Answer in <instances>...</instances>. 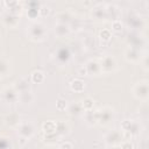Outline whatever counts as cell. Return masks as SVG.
Returning a JSON list of instances; mask_svg holds the SVG:
<instances>
[{
  "label": "cell",
  "instance_id": "obj_1",
  "mask_svg": "<svg viewBox=\"0 0 149 149\" xmlns=\"http://www.w3.org/2000/svg\"><path fill=\"white\" fill-rule=\"evenodd\" d=\"M28 37L34 42H41L47 37V26L41 21H33L27 27Z\"/></svg>",
  "mask_w": 149,
  "mask_h": 149
},
{
  "label": "cell",
  "instance_id": "obj_2",
  "mask_svg": "<svg viewBox=\"0 0 149 149\" xmlns=\"http://www.w3.org/2000/svg\"><path fill=\"white\" fill-rule=\"evenodd\" d=\"M141 129H142V126L136 120L126 119L121 122V132L123 134L125 140H130L132 137L140 135Z\"/></svg>",
  "mask_w": 149,
  "mask_h": 149
},
{
  "label": "cell",
  "instance_id": "obj_3",
  "mask_svg": "<svg viewBox=\"0 0 149 149\" xmlns=\"http://www.w3.org/2000/svg\"><path fill=\"white\" fill-rule=\"evenodd\" d=\"M132 93L134 98H136L140 101H147L149 98V81L143 79L134 84L132 87Z\"/></svg>",
  "mask_w": 149,
  "mask_h": 149
},
{
  "label": "cell",
  "instance_id": "obj_4",
  "mask_svg": "<svg viewBox=\"0 0 149 149\" xmlns=\"http://www.w3.org/2000/svg\"><path fill=\"white\" fill-rule=\"evenodd\" d=\"M98 61L102 73H112L118 70V61L113 55H105Z\"/></svg>",
  "mask_w": 149,
  "mask_h": 149
},
{
  "label": "cell",
  "instance_id": "obj_5",
  "mask_svg": "<svg viewBox=\"0 0 149 149\" xmlns=\"http://www.w3.org/2000/svg\"><path fill=\"white\" fill-rule=\"evenodd\" d=\"M97 116H98V123L102 126H107L114 120L115 111L111 106H102L101 108L97 109Z\"/></svg>",
  "mask_w": 149,
  "mask_h": 149
},
{
  "label": "cell",
  "instance_id": "obj_6",
  "mask_svg": "<svg viewBox=\"0 0 149 149\" xmlns=\"http://www.w3.org/2000/svg\"><path fill=\"white\" fill-rule=\"evenodd\" d=\"M123 140H125L123 134L119 129H113V130L108 132L105 135V139H104L105 144L107 147H119Z\"/></svg>",
  "mask_w": 149,
  "mask_h": 149
},
{
  "label": "cell",
  "instance_id": "obj_7",
  "mask_svg": "<svg viewBox=\"0 0 149 149\" xmlns=\"http://www.w3.org/2000/svg\"><path fill=\"white\" fill-rule=\"evenodd\" d=\"M17 134L19 136L26 137V139H31L33 135L35 134V126L30 121H20L17 125Z\"/></svg>",
  "mask_w": 149,
  "mask_h": 149
},
{
  "label": "cell",
  "instance_id": "obj_8",
  "mask_svg": "<svg viewBox=\"0 0 149 149\" xmlns=\"http://www.w3.org/2000/svg\"><path fill=\"white\" fill-rule=\"evenodd\" d=\"M1 99L7 104H14V102H17L19 100V93L13 87V85L7 86L1 91Z\"/></svg>",
  "mask_w": 149,
  "mask_h": 149
},
{
  "label": "cell",
  "instance_id": "obj_9",
  "mask_svg": "<svg viewBox=\"0 0 149 149\" xmlns=\"http://www.w3.org/2000/svg\"><path fill=\"white\" fill-rule=\"evenodd\" d=\"M141 50H137L135 48H130L128 47L125 52H123V57L127 62L129 63H139L142 61V56H141Z\"/></svg>",
  "mask_w": 149,
  "mask_h": 149
},
{
  "label": "cell",
  "instance_id": "obj_10",
  "mask_svg": "<svg viewBox=\"0 0 149 149\" xmlns=\"http://www.w3.org/2000/svg\"><path fill=\"white\" fill-rule=\"evenodd\" d=\"M84 66H85L87 76H100V74H102L98 59H88L84 64Z\"/></svg>",
  "mask_w": 149,
  "mask_h": 149
},
{
  "label": "cell",
  "instance_id": "obj_11",
  "mask_svg": "<svg viewBox=\"0 0 149 149\" xmlns=\"http://www.w3.org/2000/svg\"><path fill=\"white\" fill-rule=\"evenodd\" d=\"M2 23L8 28H15L20 23V14H14L10 12H7L1 17Z\"/></svg>",
  "mask_w": 149,
  "mask_h": 149
},
{
  "label": "cell",
  "instance_id": "obj_12",
  "mask_svg": "<svg viewBox=\"0 0 149 149\" xmlns=\"http://www.w3.org/2000/svg\"><path fill=\"white\" fill-rule=\"evenodd\" d=\"M91 16L94 20H106L107 19V12H106V5L105 3H98L91 8Z\"/></svg>",
  "mask_w": 149,
  "mask_h": 149
},
{
  "label": "cell",
  "instance_id": "obj_13",
  "mask_svg": "<svg viewBox=\"0 0 149 149\" xmlns=\"http://www.w3.org/2000/svg\"><path fill=\"white\" fill-rule=\"evenodd\" d=\"M128 44L130 48H135L137 50H140L142 47L146 45V38L141 35L137 34H132L128 36Z\"/></svg>",
  "mask_w": 149,
  "mask_h": 149
},
{
  "label": "cell",
  "instance_id": "obj_14",
  "mask_svg": "<svg viewBox=\"0 0 149 149\" xmlns=\"http://www.w3.org/2000/svg\"><path fill=\"white\" fill-rule=\"evenodd\" d=\"M54 31H55V35H56L57 37H65V36H68V35L70 34V31H71L70 24L57 22V23L55 24Z\"/></svg>",
  "mask_w": 149,
  "mask_h": 149
},
{
  "label": "cell",
  "instance_id": "obj_15",
  "mask_svg": "<svg viewBox=\"0 0 149 149\" xmlns=\"http://www.w3.org/2000/svg\"><path fill=\"white\" fill-rule=\"evenodd\" d=\"M35 99V95H34V92L31 90H27V91H23V92H20L19 93V100L17 102L22 104V105H29L34 101Z\"/></svg>",
  "mask_w": 149,
  "mask_h": 149
},
{
  "label": "cell",
  "instance_id": "obj_16",
  "mask_svg": "<svg viewBox=\"0 0 149 149\" xmlns=\"http://www.w3.org/2000/svg\"><path fill=\"white\" fill-rule=\"evenodd\" d=\"M127 23H128L129 27H132L134 29H140V28H142L144 26V20H143L142 16L134 14V15H130L127 19Z\"/></svg>",
  "mask_w": 149,
  "mask_h": 149
},
{
  "label": "cell",
  "instance_id": "obj_17",
  "mask_svg": "<svg viewBox=\"0 0 149 149\" xmlns=\"http://www.w3.org/2000/svg\"><path fill=\"white\" fill-rule=\"evenodd\" d=\"M56 58H57V61L59 62V63H66L69 59H70V57H71V52H70V50L68 49V48H65V47H63V48H59L57 51H56Z\"/></svg>",
  "mask_w": 149,
  "mask_h": 149
},
{
  "label": "cell",
  "instance_id": "obj_18",
  "mask_svg": "<svg viewBox=\"0 0 149 149\" xmlns=\"http://www.w3.org/2000/svg\"><path fill=\"white\" fill-rule=\"evenodd\" d=\"M13 87L16 90L17 93H20V92L30 90V84H29V80H28V79H26V78H20V79H17V80L13 84Z\"/></svg>",
  "mask_w": 149,
  "mask_h": 149
},
{
  "label": "cell",
  "instance_id": "obj_19",
  "mask_svg": "<svg viewBox=\"0 0 149 149\" xmlns=\"http://www.w3.org/2000/svg\"><path fill=\"white\" fill-rule=\"evenodd\" d=\"M56 128H57V121H45L42 125V130L45 135H55L56 134Z\"/></svg>",
  "mask_w": 149,
  "mask_h": 149
},
{
  "label": "cell",
  "instance_id": "obj_20",
  "mask_svg": "<svg viewBox=\"0 0 149 149\" xmlns=\"http://www.w3.org/2000/svg\"><path fill=\"white\" fill-rule=\"evenodd\" d=\"M84 119H85V122L87 125H97L98 123V116H97V111H85L84 112Z\"/></svg>",
  "mask_w": 149,
  "mask_h": 149
},
{
  "label": "cell",
  "instance_id": "obj_21",
  "mask_svg": "<svg viewBox=\"0 0 149 149\" xmlns=\"http://www.w3.org/2000/svg\"><path fill=\"white\" fill-rule=\"evenodd\" d=\"M106 12H107V19L112 17L113 21L119 20V15H120V10L119 7H116L115 5H106Z\"/></svg>",
  "mask_w": 149,
  "mask_h": 149
},
{
  "label": "cell",
  "instance_id": "obj_22",
  "mask_svg": "<svg viewBox=\"0 0 149 149\" xmlns=\"http://www.w3.org/2000/svg\"><path fill=\"white\" fill-rule=\"evenodd\" d=\"M70 88H71L73 92H76V93H80V92H83V91L85 90V83H84L81 79L76 78V79L71 80V83H70Z\"/></svg>",
  "mask_w": 149,
  "mask_h": 149
},
{
  "label": "cell",
  "instance_id": "obj_23",
  "mask_svg": "<svg viewBox=\"0 0 149 149\" xmlns=\"http://www.w3.org/2000/svg\"><path fill=\"white\" fill-rule=\"evenodd\" d=\"M30 79H31V81H33L34 84H40V83H43V81H44V79H45V74H44L43 71H41V70H36V71H34V72L31 73Z\"/></svg>",
  "mask_w": 149,
  "mask_h": 149
},
{
  "label": "cell",
  "instance_id": "obj_24",
  "mask_svg": "<svg viewBox=\"0 0 149 149\" xmlns=\"http://www.w3.org/2000/svg\"><path fill=\"white\" fill-rule=\"evenodd\" d=\"M10 71V63L5 58H0V77L7 76Z\"/></svg>",
  "mask_w": 149,
  "mask_h": 149
},
{
  "label": "cell",
  "instance_id": "obj_25",
  "mask_svg": "<svg viewBox=\"0 0 149 149\" xmlns=\"http://www.w3.org/2000/svg\"><path fill=\"white\" fill-rule=\"evenodd\" d=\"M68 112L71 115H78L79 113L84 112V109H83L80 102H74V104H71L68 106Z\"/></svg>",
  "mask_w": 149,
  "mask_h": 149
},
{
  "label": "cell",
  "instance_id": "obj_26",
  "mask_svg": "<svg viewBox=\"0 0 149 149\" xmlns=\"http://www.w3.org/2000/svg\"><path fill=\"white\" fill-rule=\"evenodd\" d=\"M80 105H81L84 112H85V111H91V109H93V107H94V100H93L92 98H90V97H86V98H84V99L80 101Z\"/></svg>",
  "mask_w": 149,
  "mask_h": 149
},
{
  "label": "cell",
  "instance_id": "obj_27",
  "mask_svg": "<svg viewBox=\"0 0 149 149\" xmlns=\"http://www.w3.org/2000/svg\"><path fill=\"white\" fill-rule=\"evenodd\" d=\"M70 20H72L71 19V14L66 10H64V12H61L58 15H57V22H59V23H68L69 24V21Z\"/></svg>",
  "mask_w": 149,
  "mask_h": 149
},
{
  "label": "cell",
  "instance_id": "obj_28",
  "mask_svg": "<svg viewBox=\"0 0 149 149\" xmlns=\"http://www.w3.org/2000/svg\"><path fill=\"white\" fill-rule=\"evenodd\" d=\"M69 130V126L66 122L64 121H57V128H56V133L57 134H61V135H64L65 133H68Z\"/></svg>",
  "mask_w": 149,
  "mask_h": 149
},
{
  "label": "cell",
  "instance_id": "obj_29",
  "mask_svg": "<svg viewBox=\"0 0 149 149\" xmlns=\"http://www.w3.org/2000/svg\"><path fill=\"white\" fill-rule=\"evenodd\" d=\"M99 37H100L101 41L108 42V41L111 40V37H112V31H111L109 29H102V30L99 33Z\"/></svg>",
  "mask_w": 149,
  "mask_h": 149
},
{
  "label": "cell",
  "instance_id": "obj_30",
  "mask_svg": "<svg viewBox=\"0 0 149 149\" xmlns=\"http://www.w3.org/2000/svg\"><path fill=\"white\" fill-rule=\"evenodd\" d=\"M112 30L113 31H121L122 30V23L120 20H115V21H112Z\"/></svg>",
  "mask_w": 149,
  "mask_h": 149
},
{
  "label": "cell",
  "instance_id": "obj_31",
  "mask_svg": "<svg viewBox=\"0 0 149 149\" xmlns=\"http://www.w3.org/2000/svg\"><path fill=\"white\" fill-rule=\"evenodd\" d=\"M56 107L59 111H64L65 108H68V101L65 99H58L56 102Z\"/></svg>",
  "mask_w": 149,
  "mask_h": 149
},
{
  "label": "cell",
  "instance_id": "obj_32",
  "mask_svg": "<svg viewBox=\"0 0 149 149\" xmlns=\"http://www.w3.org/2000/svg\"><path fill=\"white\" fill-rule=\"evenodd\" d=\"M119 149H134V144L130 142V140H123L119 146Z\"/></svg>",
  "mask_w": 149,
  "mask_h": 149
},
{
  "label": "cell",
  "instance_id": "obj_33",
  "mask_svg": "<svg viewBox=\"0 0 149 149\" xmlns=\"http://www.w3.org/2000/svg\"><path fill=\"white\" fill-rule=\"evenodd\" d=\"M49 12H50V8H49L48 6H41V7H40V15H41V16L48 15Z\"/></svg>",
  "mask_w": 149,
  "mask_h": 149
},
{
  "label": "cell",
  "instance_id": "obj_34",
  "mask_svg": "<svg viewBox=\"0 0 149 149\" xmlns=\"http://www.w3.org/2000/svg\"><path fill=\"white\" fill-rule=\"evenodd\" d=\"M59 149H73V146H72V143L71 142H64V143H62L61 146H59Z\"/></svg>",
  "mask_w": 149,
  "mask_h": 149
},
{
  "label": "cell",
  "instance_id": "obj_35",
  "mask_svg": "<svg viewBox=\"0 0 149 149\" xmlns=\"http://www.w3.org/2000/svg\"><path fill=\"white\" fill-rule=\"evenodd\" d=\"M8 147V141L6 139H0V149H7Z\"/></svg>",
  "mask_w": 149,
  "mask_h": 149
},
{
  "label": "cell",
  "instance_id": "obj_36",
  "mask_svg": "<svg viewBox=\"0 0 149 149\" xmlns=\"http://www.w3.org/2000/svg\"><path fill=\"white\" fill-rule=\"evenodd\" d=\"M28 141H29L28 139L20 136V137H19V144H20V147H23V146H26V143H27Z\"/></svg>",
  "mask_w": 149,
  "mask_h": 149
},
{
  "label": "cell",
  "instance_id": "obj_37",
  "mask_svg": "<svg viewBox=\"0 0 149 149\" xmlns=\"http://www.w3.org/2000/svg\"><path fill=\"white\" fill-rule=\"evenodd\" d=\"M78 74H79V76H87V73H86V70H85V66H84V65L78 70Z\"/></svg>",
  "mask_w": 149,
  "mask_h": 149
},
{
  "label": "cell",
  "instance_id": "obj_38",
  "mask_svg": "<svg viewBox=\"0 0 149 149\" xmlns=\"http://www.w3.org/2000/svg\"><path fill=\"white\" fill-rule=\"evenodd\" d=\"M43 149H59V147H58L57 144H48V146H45Z\"/></svg>",
  "mask_w": 149,
  "mask_h": 149
},
{
  "label": "cell",
  "instance_id": "obj_39",
  "mask_svg": "<svg viewBox=\"0 0 149 149\" xmlns=\"http://www.w3.org/2000/svg\"><path fill=\"white\" fill-rule=\"evenodd\" d=\"M143 69L146 71L148 70V57L147 56H144V58H143Z\"/></svg>",
  "mask_w": 149,
  "mask_h": 149
},
{
  "label": "cell",
  "instance_id": "obj_40",
  "mask_svg": "<svg viewBox=\"0 0 149 149\" xmlns=\"http://www.w3.org/2000/svg\"><path fill=\"white\" fill-rule=\"evenodd\" d=\"M108 149H119V147H108Z\"/></svg>",
  "mask_w": 149,
  "mask_h": 149
},
{
  "label": "cell",
  "instance_id": "obj_41",
  "mask_svg": "<svg viewBox=\"0 0 149 149\" xmlns=\"http://www.w3.org/2000/svg\"><path fill=\"white\" fill-rule=\"evenodd\" d=\"M0 81H1V77H0Z\"/></svg>",
  "mask_w": 149,
  "mask_h": 149
}]
</instances>
